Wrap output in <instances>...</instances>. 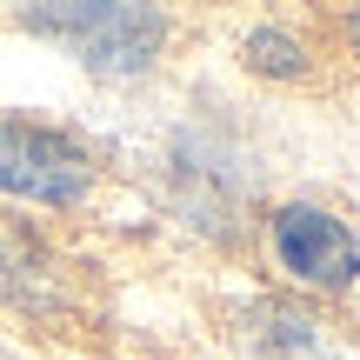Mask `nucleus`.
Segmentation results:
<instances>
[{"label":"nucleus","mask_w":360,"mask_h":360,"mask_svg":"<svg viewBox=\"0 0 360 360\" xmlns=\"http://www.w3.org/2000/svg\"><path fill=\"white\" fill-rule=\"evenodd\" d=\"M240 53H247V67H254V74H267V80L307 74V47H300L294 34H281V27H254V34L240 40Z\"/></svg>","instance_id":"20e7f679"},{"label":"nucleus","mask_w":360,"mask_h":360,"mask_svg":"<svg viewBox=\"0 0 360 360\" xmlns=\"http://www.w3.org/2000/svg\"><path fill=\"white\" fill-rule=\"evenodd\" d=\"M94 187V154L47 120L0 114V193L40 207H74Z\"/></svg>","instance_id":"f03ea898"},{"label":"nucleus","mask_w":360,"mask_h":360,"mask_svg":"<svg viewBox=\"0 0 360 360\" xmlns=\"http://www.w3.org/2000/svg\"><path fill=\"white\" fill-rule=\"evenodd\" d=\"M20 27L53 47H67L87 74H147L167 40V13L127 7V0H53L20 7Z\"/></svg>","instance_id":"f257e3e1"},{"label":"nucleus","mask_w":360,"mask_h":360,"mask_svg":"<svg viewBox=\"0 0 360 360\" xmlns=\"http://www.w3.org/2000/svg\"><path fill=\"white\" fill-rule=\"evenodd\" d=\"M347 34H354V47H360V7H354V13H347Z\"/></svg>","instance_id":"39448f33"},{"label":"nucleus","mask_w":360,"mask_h":360,"mask_svg":"<svg viewBox=\"0 0 360 360\" xmlns=\"http://www.w3.org/2000/svg\"><path fill=\"white\" fill-rule=\"evenodd\" d=\"M274 260L300 287H321V294L360 281V240L347 233V220H334L327 207H307V200L274 214Z\"/></svg>","instance_id":"7ed1b4c3"}]
</instances>
